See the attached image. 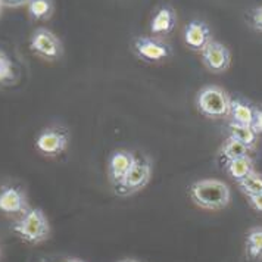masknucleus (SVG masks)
Here are the masks:
<instances>
[{
	"label": "nucleus",
	"instance_id": "obj_1",
	"mask_svg": "<svg viewBox=\"0 0 262 262\" xmlns=\"http://www.w3.org/2000/svg\"><path fill=\"white\" fill-rule=\"evenodd\" d=\"M191 201L202 209L218 211L230 203L231 193L224 181L215 179H205L194 181L189 189Z\"/></svg>",
	"mask_w": 262,
	"mask_h": 262
},
{
	"label": "nucleus",
	"instance_id": "obj_2",
	"mask_svg": "<svg viewBox=\"0 0 262 262\" xmlns=\"http://www.w3.org/2000/svg\"><path fill=\"white\" fill-rule=\"evenodd\" d=\"M12 230L27 243L37 245L50 236V224L45 212L38 208L28 209L23 216L13 224Z\"/></svg>",
	"mask_w": 262,
	"mask_h": 262
},
{
	"label": "nucleus",
	"instance_id": "obj_3",
	"mask_svg": "<svg viewBox=\"0 0 262 262\" xmlns=\"http://www.w3.org/2000/svg\"><path fill=\"white\" fill-rule=\"evenodd\" d=\"M230 96L218 85H206L196 96L198 111L209 119L227 118L230 115Z\"/></svg>",
	"mask_w": 262,
	"mask_h": 262
},
{
	"label": "nucleus",
	"instance_id": "obj_4",
	"mask_svg": "<svg viewBox=\"0 0 262 262\" xmlns=\"http://www.w3.org/2000/svg\"><path fill=\"white\" fill-rule=\"evenodd\" d=\"M152 177V162L146 156H136V162L127 172V176L114 186V190L119 196H130L143 190Z\"/></svg>",
	"mask_w": 262,
	"mask_h": 262
},
{
	"label": "nucleus",
	"instance_id": "obj_5",
	"mask_svg": "<svg viewBox=\"0 0 262 262\" xmlns=\"http://www.w3.org/2000/svg\"><path fill=\"white\" fill-rule=\"evenodd\" d=\"M133 52L139 59L149 63H158L171 58L172 48L161 37L140 36L133 40Z\"/></svg>",
	"mask_w": 262,
	"mask_h": 262
},
{
	"label": "nucleus",
	"instance_id": "obj_6",
	"mask_svg": "<svg viewBox=\"0 0 262 262\" xmlns=\"http://www.w3.org/2000/svg\"><path fill=\"white\" fill-rule=\"evenodd\" d=\"M30 49L37 56L46 60L59 59L63 53L60 40L48 28H37L30 40Z\"/></svg>",
	"mask_w": 262,
	"mask_h": 262
},
{
	"label": "nucleus",
	"instance_id": "obj_7",
	"mask_svg": "<svg viewBox=\"0 0 262 262\" xmlns=\"http://www.w3.org/2000/svg\"><path fill=\"white\" fill-rule=\"evenodd\" d=\"M70 143V133L62 127H50L43 130L36 140V147L46 156H58L63 154Z\"/></svg>",
	"mask_w": 262,
	"mask_h": 262
},
{
	"label": "nucleus",
	"instance_id": "obj_8",
	"mask_svg": "<svg viewBox=\"0 0 262 262\" xmlns=\"http://www.w3.org/2000/svg\"><path fill=\"white\" fill-rule=\"evenodd\" d=\"M202 62L208 71L214 74H223L230 68L231 63V53L226 45L212 40L206 48L201 52Z\"/></svg>",
	"mask_w": 262,
	"mask_h": 262
},
{
	"label": "nucleus",
	"instance_id": "obj_9",
	"mask_svg": "<svg viewBox=\"0 0 262 262\" xmlns=\"http://www.w3.org/2000/svg\"><path fill=\"white\" fill-rule=\"evenodd\" d=\"M184 45L193 52H202L212 41V31L209 25L199 19H193L183 30Z\"/></svg>",
	"mask_w": 262,
	"mask_h": 262
},
{
	"label": "nucleus",
	"instance_id": "obj_10",
	"mask_svg": "<svg viewBox=\"0 0 262 262\" xmlns=\"http://www.w3.org/2000/svg\"><path fill=\"white\" fill-rule=\"evenodd\" d=\"M177 27V12L172 6L169 5H162L156 9L154 13L149 30L152 36L161 37L164 38L165 36H169Z\"/></svg>",
	"mask_w": 262,
	"mask_h": 262
},
{
	"label": "nucleus",
	"instance_id": "obj_11",
	"mask_svg": "<svg viewBox=\"0 0 262 262\" xmlns=\"http://www.w3.org/2000/svg\"><path fill=\"white\" fill-rule=\"evenodd\" d=\"M27 196L15 186H3L0 189V211L5 214H25L28 211Z\"/></svg>",
	"mask_w": 262,
	"mask_h": 262
},
{
	"label": "nucleus",
	"instance_id": "obj_12",
	"mask_svg": "<svg viewBox=\"0 0 262 262\" xmlns=\"http://www.w3.org/2000/svg\"><path fill=\"white\" fill-rule=\"evenodd\" d=\"M136 162V155L128 150H115L109 156L107 162V176L112 186H117L121 180L127 176L131 167Z\"/></svg>",
	"mask_w": 262,
	"mask_h": 262
},
{
	"label": "nucleus",
	"instance_id": "obj_13",
	"mask_svg": "<svg viewBox=\"0 0 262 262\" xmlns=\"http://www.w3.org/2000/svg\"><path fill=\"white\" fill-rule=\"evenodd\" d=\"M255 107L250 103L242 100V99H231V106H230V118L231 122H237L243 125H250L253 121Z\"/></svg>",
	"mask_w": 262,
	"mask_h": 262
},
{
	"label": "nucleus",
	"instance_id": "obj_14",
	"mask_svg": "<svg viewBox=\"0 0 262 262\" xmlns=\"http://www.w3.org/2000/svg\"><path fill=\"white\" fill-rule=\"evenodd\" d=\"M226 169L227 174L231 179L240 181L242 179H245L248 174H250L252 171H255L253 169V159L249 155H246L236 158V159H231V161H227Z\"/></svg>",
	"mask_w": 262,
	"mask_h": 262
},
{
	"label": "nucleus",
	"instance_id": "obj_15",
	"mask_svg": "<svg viewBox=\"0 0 262 262\" xmlns=\"http://www.w3.org/2000/svg\"><path fill=\"white\" fill-rule=\"evenodd\" d=\"M28 15L34 21H48L52 18L55 5L53 0H30L27 5Z\"/></svg>",
	"mask_w": 262,
	"mask_h": 262
},
{
	"label": "nucleus",
	"instance_id": "obj_16",
	"mask_svg": "<svg viewBox=\"0 0 262 262\" xmlns=\"http://www.w3.org/2000/svg\"><path fill=\"white\" fill-rule=\"evenodd\" d=\"M228 131H230V137L238 140L240 143L246 144L250 150L255 149L256 144V134L252 130L250 125H243V124H237V122H231L228 124Z\"/></svg>",
	"mask_w": 262,
	"mask_h": 262
},
{
	"label": "nucleus",
	"instance_id": "obj_17",
	"mask_svg": "<svg viewBox=\"0 0 262 262\" xmlns=\"http://www.w3.org/2000/svg\"><path fill=\"white\" fill-rule=\"evenodd\" d=\"M250 149L246 146V144L240 143L238 140L233 139V137H227L224 140V143L221 144L220 147V155L221 158H224L227 161H231V159H236V158H240V156H246L249 155Z\"/></svg>",
	"mask_w": 262,
	"mask_h": 262
},
{
	"label": "nucleus",
	"instance_id": "obj_18",
	"mask_svg": "<svg viewBox=\"0 0 262 262\" xmlns=\"http://www.w3.org/2000/svg\"><path fill=\"white\" fill-rule=\"evenodd\" d=\"M246 255L250 259H261L262 258V227H255L248 233Z\"/></svg>",
	"mask_w": 262,
	"mask_h": 262
},
{
	"label": "nucleus",
	"instance_id": "obj_19",
	"mask_svg": "<svg viewBox=\"0 0 262 262\" xmlns=\"http://www.w3.org/2000/svg\"><path fill=\"white\" fill-rule=\"evenodd\" d=\"M237 186L240 190L243 191L248 198L249 196H256L262 193V174L252 171L245 179L237 181Z\"/></svg>",
	"mask_w": 262,
	"mask_h": 262
},
{
	"label": "nucleus",
	"instance_id": "obj_20",
	"mask_svg": "<svg viewBox=\"0 0 262 262\" xmlns=\"http://www.w3.org/2000/svg\"><path fill=\"white\" fill-rule=\"evenodd\" d=\"M12 62L5 52L0 50V83H6L8 80L12 78Z\"/></svg>",
	"mask_w": 262,
	"mask_h": 262
},
{
	"label": "nucleus",
	"instance_id": "obj_21",
	"mask_svg": "<svg viewBox=\"0 0 262 262\" xmlns=\"http://www.w3.org/2000/svg\"><path fill=\"white\" fill-rule=\"evenodd\" d=\"M248 19H249V24L252 25L253 30L262 33V6H258V8L252 9L249 12Z\"/></svg>",
	"mask_w": 262,
	"mask_h": 262
},
{
	"label": "nucleus",
	"instance_id": "obj_22",
	"mask_svg": "<svg viewBox=\"0 0 262 262\" xmlns=\"http://www.w3.org/2000/svg\"><path fill=\"white\" fill-rule=\"evenodd\" d=\"M252 130L255 131V134H262V109L255 107V114H253V121L250 124Z\"/></svg>",
	"mask_w": 262,
	"mask_h": 262
},
{
	"label": "nucleus",
	"instance_id": "obj_23",
	"mask_svg": "<svg viewBox=\"0 0 262 262\" xmlns=\"http://www.w3.org/2000/svg\"><path fill=\"white\" fill-rule=\"evenodd\" d=\"M248 201H249V205L255 211H258V212L262 214V193L261 194H256V196H249Z\"/></svg>",
	"mask_w": 262,
	"mask_h": 262
},
{
	"label": "nucleus",
	"instance_id": "obj_24",
	"mask_svg": "<svg viewBox=\"0 0 262 262\" xmlns=\"http://www.w3.org/2000/svg\"><path fill=\"white\" fill-rule=\"evenodd\" d=\"M30 0H3V5L5 6H9V8H16V6H23V5H28Z\"/></svg>",
	"mask_w": 262,
	"mask_h": 262
},
{
	"label": "nucleus",
	"instance_id": "obj_25",
	"mask_svg": "<svg viewBox=\"0 0 262 262\" xmlns=\"http://www.w3.org/2000/svg\"><path fill=\"white\" fill-rule=\"evenodd\" d=\"M3 8H5V5H3V0H0V16H2V12H3Z\"/></svg>",
	"mask_w": 262,
	"mask_h": 262
},
{
	"label": "nucleus",
	"instance_id": "obj_26",
	"mask_svg": "<svg viewBox=\"0 0 262 262\" xmlns=\"http://www.w3.org/2000/svg\"><path fill=\"white\" fill-rule=\"evenodd\" d=\"M65 262H84V261H81V259H75V258H72V259H68V261H65Z\"/></svg>",
	"mask_w": 262,
	"mask_h": 262
},
{
	"label": "nucleus",
	"instance_id": "obj_27",
	"mask_svg": "<svg viewBox=\"0 0 262 262\" xmlns=\"http://www.w3.org/2000/svg\"><path fill=\"white\" fill-rule=\"evenodd\" d=\"M119 262H139V261H136V259H122V261H119Z\"/></svg>",
	"mask_w": 262,
	"mask_h": 262
},
{
	"label": "nucleus",
	"instance_id": "obj_28",
	"mask_svg": "<svg viewBox=\"0 0 262 262\" xmlns=\"http://www.w3.org/2000/svg\"><path fill=\"white\" fill-rule=\"evenodd\" d=\"M0 256H2V250H0Z\"/></svg>",
	"mask_w": 262,
	"mask_h": 262
}]
</instances>
